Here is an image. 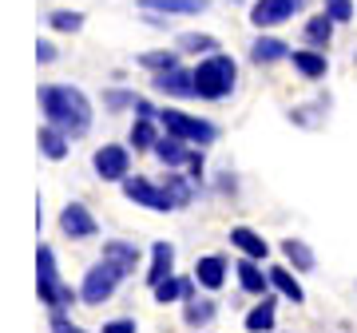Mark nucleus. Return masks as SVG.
I'll use <instances>...</instances> for the list:
<instances>
[{
  "instance_id": "17",
  "label": "nucleus",
  "mask_w": 357,
  "mask_h": 333,
  "mask_svg": "<svg viewBox=\"0 0 357 333\" xmlns=\"http://www.w3.org/2000/svg\"><path fill=\"white\" fill-rule=\"evenodd\" d=\"M187 297H195V282L191 278H167V282H159L155 286V302L159 306H167V302H187Z\"/></svg>"
},
{
  "instance_id": "22",
  "label": "nucleus",
  "mask_w": 357,
  "mask_h": 333,
  "mask_svg": "<svg viewBox=\"0 0 357 333\" xmlns=\"http://www.w3.org/2000/svg\"><path fill=\"white\" fill-rule=\"evenodd\" d=\"M139 8H147V13H203L206 0H139Z\"/></svg>"
},
{
  "instance_id": "18",
  "label": "nucleus",
  "mask_w": 357,
  "mask_h": 333,
  "mask_svg": "<svg viewBox=\"0 0 357 333\" xmlns=\"http://www.w3.org/2000/svg\"><path fill=\"white\" fill-rule=\"evenodd\" d=\"M286 56H294V52L274 36H258L255 48H250V60H255V64H274V60H286Z\"/></svg>"
},
{
  "instance_id": "21",
  "label": "nucleus",
  "mask_w": 357,
  "mask_h": 333,
  "mask_svg": "<svg viewBox=\"0 0 357 333\" xmlns=\"http://www.w3.org/2000/svg\"><path fill=\"white\" fill-rule=\"evenodd\" d=\"M333 24H337V20H333L330 13H321V16H310L302 32H306V40L314 44V48H326V44L333 40Z\"/></svg>"
},
{
  "instance_id": "29",
  "label": "nucleus",
  "mask_w": 357,
  "mask_h": 333,
  "mask_svg": "<svg viewBox=\"0 0 357 333\" xmlns=\"http://www.w3.org/2000/svg\"><path fill=\"white\" fill-rule=\"evenodd\" d=\"M178 48L183 52H218V40L206 36V32H183L178 36Z\"/></svg>"
},
{
  "instance_id": "10",
  "label": "nucleus",
  "mask_w": 357,
  "mask_h": 333,
  "mask_svg": "<svg viewBox=\"0 0 357 333\" xmlns=\"http://www.w3.org/2000/svg\"><path fill=\"white\" fill-rule=\"evenodd\" d=\"M298 13L294 8V0H255V8H250V20L258 28H270V24H282V20H290Z\"/></svg>"
},
{
  "instance_id": "2",
  "label": "nucleus",
  "mask_w": 357,
  "mask_h": 333,
  "mask_svg": "<svg viewBox=\"0 0 357 333\" xmlns=\"http://www.w3.org/2000/svg\"><path fill=\"white\" fill-rule=\"evenodd\" d=\"M234 79H238V68L230 56L222 52H211L203 64L195 68V88H199V100H227L234 91Z\"/></svg>"
},
{
  "instance_id": "26",
  "label": "nucleus",
  "mask_w": 357,
  "mask_h": 333,
  "mask_svg": "<svg viewBox=\"0 0 357 333\" xmlns=\"http://www.w3.org/2000/svg\"><path fill=\"white\" fill-rule=\"evenodd\" d=\"M40 151L48 155V159H64L68 155V135L60 127H40Z\"/></svg>"
},
{
  "instance_id": "37",
  "label": "nucleus",
  "mask_w": 357,
  "mask_h": 333,
  "mask_svg": "<svg viewBox=\"0 0 357 333\" xmlns=\"http://www.w3.org/2000/svg\"><path fill=\"white\" fill-rule=\"evenodd\" d=\"M191 179H199V175H203V151H191Z\"/></svg>"
},
{
  "instance_id": "12",
  "label": "nucleus",
  "mask_w": 357,
  "mask_h": 333,
  "mask_svg": "<svg viewBox=\"0 0 357 333\" xmlns=\"http://www.w3.org/2000/svg\"><path fill=\"white\" fill-rule=\"evenodd\" d=\"M195 282L203 286V290H218V286L227 282V258L222 254H206L195 262Z\"/></svg>"
},
{
  "instance_id": "25",
  "label": "nucleus",
  "mask_w": 357,
  "mask_h": 333,
  "mask_svg": "<svg viewBox=\"0 0 357 333\" xmlns=\"http://www.w3.org/2000/svg\"><path fill=\"white\" fill-rule=\"evenodd\" d=\"M266 274H270V286H274L282 297H290V302H302V297H306L302 286H298V278H294L286 266H274V270H266Z\"/></svg>"
},
{
  "instance_id": "19",
  "label": "nucleus",
  "mask_w": 357,
  "mask_h": 333,
  "mask_svg": "<svg viewBox=\"0 0 357 333\" xmlns=\"http://www.w3.org/2000/svg\"><path fill=\"white\" fill-rule=\"evenodd\" d=\"M183 321H187L191 330H203V325H211V321H215V302H211V297H187Z\"/></svg>"
},
{
  "instance_id": "31",
  "label": "nucleus",
  "mask_w": 357,
  "mask_h": 333,
  "mask_svg": "<svg viewBox=\"0 0 357 333\" xmlns=\"http://www.w3.org/2000/svg\"><path fill=\"white\" fill-rule=\"evenodd\" d=\"M48 24L60 28V32H79L84 28V13H52Z\"/></svg>"
},
{
  "instance_id": "24",
  "label": "nucleus",
  "mask_w": 357,
  "mask_h": 333,
  "mask_svg": "<svg viewBox=\"0 0 357 333\" xmlns=\"http://www.w3.org/2000/svg\"><path fill=\"white\" fill-rule=\"evenodd\" d=\"M282 254H286V262H290L294 270H302V274L314 270V250H310L302 238H286V242H282Z\"/></svg>"
},
{
  "instance_id": "9",
  "label": "nucleus",
  "mask_w": 357,
  "mask_h": 333,
  "mask_svg": "<svg viewBox=\"0 0 357 333\" xmlns=\"http://www.w3.org/2000/svg\"><path fill=\"white\" fill-rule=\"evenodd\" d=\"M60 231L68 234V238H96V218H91V210L84 203H68L64 210H60Z\"/></svg>"
},
{
  "instance_id": "11",
  "label": "nucleus",
  "mask_w": 357,
  "mask_h": 333,
  "mask_svg": "<svg viewBox=\"0 0 357 333\" xmlns=\"http://www.w3.org/2000/svg\"><path fill=\"white\" fill-rule=\"evenodd\" d=\"M175 274V246L171 242H155L151 246V270H147V286H159Z\"/></svg>"
},
{
  "instance_id": "33",
  "label": "nucleus",
  "mask_w": 357,
  "mask_h": 333,
  "mask_svg": "<svg viewBox=\"0 0 357 333\" xmlns=\"http://www.w3.org/2000/svg\"><path fill=\"white\" fill-rule=\"evenodd\" d=\"M103 100H107V107H135L139 95H131V91H107Z\"/></svg>"
},
{
  "instance_id": "5",
  "label": "nucleus",
  "mask_w": 357,
  "mask_h": 333,
  "mask_svg": "<svg viewBox=\"0 0 357 333\" xmlns=\"http://www.w3.org/2000/svg\"><path fill=\"white\" fill-rule=\"evenodd\" d=\"M159 123H163L167 135H178V139L199 143V147L215 143V135H218L206 119H195V116H187V111H175V107H163V111H159Z\"/></svg>"
},
{
  "instance_id": "6",
  "label": "nucleus",
  "mask_w": 357,
  "mask_h": 333,
  "mask_svg": "<svg viewBox=\"0 0 357 333\" xmlns=\"http://www.w3.org/2000/svg\"><path fill=\"white\" fill-rule=\"evenodd\" d=\"M123 194H128L135 206H147V210H175V199L167 194V187L143 179V175H128V179H123Z\"/></svg>"
},
{
  "instance_id": "13",
  "label": "nucleus",
  "mask_w": 357,
  "mask_h": 333,
  "mask_svg": "<svg viewBox=\"0 0 357 333\" xmlns=\"http://www.w3.org/2000/svg\"><path fill=\"white\" fill-rule=\"evenodd\" d=\"M230 246H238L246 258H255V262H262V258L270 254V246H266V238L262 234H255L250 226H234L230 231Z\"/></svg>"
},
{
  "instance_id": "28",
  "label": "nucleus",
  "mask_w": 357,
  "mask_h": 333,
  "mask_svg": "<svg viewBox=\"0 0 357 333\" xmlns=\"http://www.w3.org/2000/svg\"><path fill=\"white\" fill-rule=\"evenodd\" d=\"M167 194L175 199V206H187L195 199V187H191V179H183V175H167Z\"/></svg>"
},
{
  "instance_id": "20",
  "label": "nucleus",
  "mask_w": 357,
  "mask_h": 333,
  "mask_svg": "<svg viewBox=\"0 0 357 333\" xmlns=\"http://www.w3.org/2000/svg\"><path fill=\"white\" fill-rule=\"evenodd\" d=\"M290 60H294V68H298L306 79H321V76H326V68H330V64H326V56H321V52H314V48L294 52Z\"/></svg>"
},
{
  "instance_id": "7",
  "label": "nucleus",
  "mask_w": 357,
  "mask_h": 333,
  "mask_svg": "<svg viewBox=\"0 0 357 333\" xmlns=\"http://www.w3.org/2000/svg\"><path fill=\"white\" fill-rule=\"evenodd\" d=\"M91 166H96V175L103 183H123L131 171V151L119 147V143H103L100 151H96V159H91Z\"/></svg>"
},
{
  "instance_id": "16",
  "label": "nucleus",
  "mask_w": 357,
  "mask_h": 333,
  "mask_svg": "<svg viewBox=\"0 0 357 333\" xmlns=\"http://www.w3.org/2000/svg\"><path fill=\"white\" fill-rule=\"evenodd\" d=\"M234 270H238V286H243L246 294H266V290H270V274L258 270L255 258H243Z\"/></svg>"
},
{
  "instance_id": "32",
  "label": "nucleus",
  "mask_w": 357,
  "mask_h": 333,
  "mask_svg": "<svg viewBox=\"0 0 357 333\" xmlns=\"http://www.w3.org/2000/svg\"><path fill=\"white\" fill-rule=\"evenodd\" d=\"M326 13H330L337 24H345V20H354V0H326Z\"/></svg>"
},
{
  "instance_id": "15",
  "label": "nucleus",
  "mask_w": 357,
  "mask_h": 333,
  "mask_svg": "<svg viewBox=\"0 0 357 333\" xmlns=\"http://www.w3.org/2000/svg\"><path fill=\"white\" fill-rule=\"evenodd\" d=\"M103 258L107 262H115V266L123 270V274H135V266H139V246H131V242H103Z\"/></svg>"
},
{
  "instance_id": "1",
  "label": "nucleus",
  "mask_w": 357,
  "mask_h": 333,
  "mask_svg": "<svg viewBox=\"0 0 357 333\" xmlns=\"http://www.w3.org/2000/svg\"><path fill=\"white\" fill-rule=\"evenodd\" d=\"M40 107L48 116L52 127H60L68 139H79L91 131V103L79 88H68V84H44L40 88Z\"/></svg>"
},
{
  "instance_id": "35",
  "label": "nucleus",
  "mask_w": 357,
  "mask_h": 333,
  "mask_svg": "<svg viewBox=\"0 0 357 333\" xmlns=\"http://www.w3.org/2000/svg\"><path fill=\"white\" fill-rule=\"evenodd\" d=\"M100 333H135V321L131 318H115V321H107Z\"/></svg>"
},
{
  "instance_id": "14",
  "label": "nucleus",
  "mask_w": 357,
  "mask_h": 333,
  "mask_svg": "<svg viewBox=\"0 0 357 333\" xmlns=\"http://www.w3.org/2000/svg\"><path fill=\"white\" fill-rule=\"evenodd\" d=\"M155 159H159L163 166H183V163H191L187 139H178V135H163V139L155 143Z\"/></svg>"
},
{
  "instance_id": "38",
  "label": "nucleus",
  "mask_w": 357,
  "mask_h": 333,
  "mask_svg": "<svg viewBox=\"0 0 357 333\" xmlns=\"http://www.w3.org/2000/svg\"><path fill=\"white\" fill-rule=\"evenodd\" d=\"M310 0H294V8H298V13H302V8H306Z\"/></svg>"
},
{
  "instance_id": "8",
  "label": "nucleus",
  "mask_w": 357,
  "mask_h": 333,
  "mask_svg": "<svg viewBox=\"0 0 357 333\" xmlns=\"http://www.w3.org/2000/svg\"><path fill=\"white\" fill-rule=\"evenodd\" d=\"M155 91H163V95H175V100H191V95H199V88H195V72H187V68H171V72H155Z\"/></svg>"
},
{
  "instance_id": "36",
  "label": "nucleus",
  "mask_w": 357,
  "mask_h": 333,
  "mask_svg": "<svg viewBox=\"0 0 357 333\" xmlns=\"http://www.w3.org/2000/svg\"><path fill=\"white\" fill-rule=\"evenodd\" d=\"M36 56H40V64H52V60H56V48H52L48 40H40V44H36Z\"/></svg>"
},
{
  "instance_id": "30",
  "label": "nucleus",
  "mask_w": 357,
  "mask_h": 333,
  "mask_svg": "<svg viewBox=\"0 0 357 333\" xmlns=\"http://www.w3.org/2000/svg\"><path fill=\"white\" fill-rule=\"evenodd\" d=\"M139 64L151 68V72H171V68H178V60L171 52H147V56H139Z\"/></svg>"
},
{
  "instance_id": "27",
  "label": "nucleus",
  "mask_w": 357,
  "mask_h": 333,
  "mask_svg": "<svg viewBox=\"0 0 357 333\" xmlns=\"http://www.w3.org/2000/svg\"><path fill=\"white\" fill-rule=\"evenodd\" d=\"M128 143L135 147V151H155V143H159V135H155V123H151V119H135V123H131Z\"/></svg>"
},
{
  "instance_id": "3",
  "label": "nucleus",
  "mask_w": 357,
  "mask_h": 333,
  "mask_svg": "<svg viewBox=\"0 0 357 333\" xmlns=\"http://www.w3.org/2000/svg\"><path fill=\"white\" fill-rule=\"evenodd\" d=\"M36 274H40V302L52 309V313H64L76 294H72V286L60 282V270H56V254H52V246H40L36 250Z\"/></svg>"
},
{
  "instance_id": "34",
  "label": "nucleus",
  "mask_w": 357,
  "mask_h": 333,
  "mask_svg": "<svg viewBox=\"0 0 357 333\" xmlns=\"http://www.w3.org/2000/svg\"><path fill=\"white\" fill-rule=\"evenodd\" d=\"M52 333H84L76 321H68L64 313H52Z\"/></svg>"
},
{
  "instance_id": "4",
  "label": "nucleus",
  "mask_w": 357,
  "mask_h": 333,
  "mask_svg": "<svg viewBox=\"0 0 357 333\" xmlns=\"http://www.w3.org/2000/svg\"><path fill=\"white\" fill-rule=\"evenodd\" d=\"M123 278H128V274H123V270L115 266V262L100 258V262H96V266H91L88 274H84L79 297H84L88 306H103V302H107V297H112L115 290H119V282H123Z\"/></svg>"
},
{
  "instance_id": "23",
  "label": "nucleus",
  "mask_w": 357,
  "mask_h": 333,
  "mask_svg": "<svg viewBox=\"0 0 357 333\" xmlns=\"http://www.w3.org/2000/svg\"><path fill=\"white\" fill-rule=\"evenodd\" d=\"M270 330H274V297H262L246 313V333H270Z\"/></svg>"
}]
</instances>
